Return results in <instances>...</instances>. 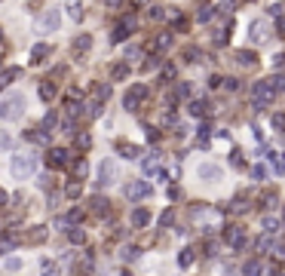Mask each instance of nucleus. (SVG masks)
<instances>
[{
  "instance_id": "58836bf2",
  "label": "nucleus",
  "mask_w": 285,
  "mask_h": 276,
  "mask_svg": "<svg viewBox=\"0 0 285 276\" xmlns=\"http://www.w3.org/2000/svg\"><path fill=\"white\" fill-rule=\"evenodd\" d=\"M261 206H264V209H276V206H279V197H276V190H270V194L264 197V203H261Z\"/></svg>"
},
{
  "instance_id": "c756f323",
  "label": "nucleus",
  "mask_w": 285,
  "mask_h": 276,
  "mask_svg": "<svg viewBox=\"0 0 285 276\" xmlns=\"http://www.w3.org/2000/svg\"><path fill=\"white\" fill-rule=\"evenodd\" d=\"M25 138H28V141H40V144H46V141H49V132H37V129H28V132H25Z\"/></svg>"
},
{
  "instance_id": "5fc2aeb1",
  "label": "nucleus",
  "mask_w": 285,
  "mask_h": 276,
  "mask_svg": "<svg viewBox=\"0 0 285 276\" xmlns=\"http://www.w3.org/2000/svg\"><path fill=\"white\" fill-rule=\"evenodd\" d=\"M230 163H233V166H243V154H239V151H233V154H230Z\"/></svg>"
},
{
  "instance_id": "cd10ccee",
  "label": "nucleus",
  "mask_w": 285,
  "mask_h": 276,
  "mask_svg": "<svg viewBox=\"0 0 285 276\" xmlns=\"http://www.w3.org/2000/svg\"><path fill=\"white\" fill-rule=\"evenodd\" d=\"M68 240H71L74 246H83V243H86V230H83V227H68Z\"/></svg>"
},
{
  "instance_id": "864d4df0",
  "label": "nucleus",
  "mask_w": 285,
  "mask_h": 276,
  "mask_svg": "<svg viewBox=\"0 0 285 276\" xmlns=\"http://www.w3.org/2000/svg\"><path fill=\"white\" fill-rule=\"evenodd\" d=\"M178 95L187 98V95H190V83H181V86H178Z\"/></svg>"
},
{
  "instance_id": "c85d7f7f",
  "label": "nucleus",
  "mask_w": 285,
  "mask_h": 276,
  "mask_svg": "<svg viewBox=\"0 0 285 276\" xmlns=\"http://www.w3.org/2000/svg\"><path fill=\"white\" fill-rule=\"evenodd\" d=\"M190 117H206V101L203 98H196V101H190Z\"/></svg>"
},
{
  "instance_id": "69168bd1",
  "label": "nucleus",
  "mask_w": 285,
  "mask_h": 276,
  "mask_svg": "<svg viewBox=\"0 0 285 276\" xmlns=\"http://www.w3.org/2000/svg\"><path fill=\"white\" fill-rule=\"evenodd\" d=\"M0 40H3V28H0Z\"/></svg>"
},
{
  "instance_id": "f8f14e48",
  "label": "nucleus",
  "mask_w": 285,
  "mask_h": 276,
  "mask_svg": "<svg viewBox=\"0 0 285 276\" xmlns=\"http://www.w3.org/2000/svg\"><path fill=\"white\" fill-rule=\"evenodd\" d=\"M71 49H74V55H77V58H83V55L92 49V34H80V37L74 40V46H71Z\"/></svg>"
},
{
  "instance_id": "6e6d98bb",
  "label": "nucleus",
  "mask_w": 285,
  "mask_h": 276,
  "mask_svg": "<svg viewBox=\"0 0 285 276\" xmlns=\"http://www.w3.org/2000/svg\"><path fill=\"white\" fill-rule=\"evenodd\" d=\"M209 132H212V126H200V141H206V138H209Z\"/></svg>"
},
{
  "instance_id": "5701e85b",
  "label": "nucleus",
  "mask_w": 285,
  "mask_h": 276,
  "mask_svg": "<svg viewBox=\"0 0 285 276\" xmlns=\"http://www.w3.org/2000/svg\"><path fill=\"white\" fill-rule=\"evenodd\" d=\"M12 249H15V237H12V233H0V258L9 255Z\"/></svg>"
},
{
  "instance_id": "49530a36",
  "label": "nucleus",
  "mask_w": 285,
  "mask_h": 276,
  "mask_svg": "<svg viewBox=\"0 0 285 276\" xmlns=\"http://www.w3.org/2000/svg\"><path fill=\"white\" fill-rule=\"evenodd\" d=\"M169 43H172V34H160V37H157V46H160V49H166Z\"/></svg>"
},
{
  "instance_id": "de8ad7c7",
  "label": "nucleus",
  "mask_w": 285,
  "mask_h": 276,
  "mask_svg": "<svg viewBox=\"0 0 285 276\" xmlns=\"http://www.w3.org/2000/svg\"><path fill=\"white\" fill-rule=\"evenodd\" d=\"M101 114V101L95 98V101H89V117H98Z\"/></svg>"
},
{
  "instance_id": "c03bdc74",
  "label": "nucleus",
  "mask_w": 285,
  "mask_h": 276,
  "mask_svg": "<svg viewBox=\"0 0 285 276\" xmlns=\"http://www.w3.org/2000/svg\"><path fill=\"white\" fill-rule=\"evenodd\" d=\"M196 58H200V49H196V46L184 49V61H196Z\"/></svg>"
},
{
  "instance_id": "f3484780",
  "label": "nucleus",
  "mask_w": 285,
  "mask_h": 276,
  "mask_svg": "<svg viewBox=\"0 0 285 276\" xmlns=\"http://www.w3.org/2000/svg\"><path fill=\"white\" fill-rule=\"evenodd\" d=\"M117 151H120V154H123L126 160H138V157H141V151H138L135 144H129V141H123V138L117 141Z\"/></svg>"
},
{
  "instance_id": "680f3d73",
  "label": "nucleus",
  "mask_w": 285,
  "mask_h": 276,
  "mask_svg": "<svg viewBox=\"0 0 285 276\" xmlns=\"http://www.w3.org/2000/svg\"><path fill=\"white\" fill-rule=\"evenodd\" d=\"M0 147H9V138H6L3 132H0Z\"/></svg>"
},
{
  "instance_id": "9d476101",
  "label": "nucleus",
  "mask_w": 285,
  "mask_h": 276,
  "mask_svg": "<svg viewBox=\"0 0 285 276\" xmlns=\"http://www.w3.org/2000/svg\"><path fill=\"white\" fill-rule=\"evenodd\" d=\"M126 197L135 203V200H144V197H150V184L147 181H129L126 184Z\"/></svg>"
},
{
  "instance_id": "393cba45",
  "label": "nucleus",
  "mask_w": 285,
  "mask_h": 276,
  "mask_svg": "<svg viewBox=\"0 0 285 276\" xmlns=\"http://www.w3.org/2000/svg\"><path fill=\"white\" fill-rule=\"evenodd\" d=\"M111 77H114V80H126V77H129V61H117V65L111 68Z\"/></svg>"
},
{
  "instance_id": "8fccbe9b",
  "label": "nucleus",
  "mask_w": 285,
  "mask_h": 276,
  "mask_svg": "<svg viewBox=\"0 0 285 276\" xmlns=\"http://www.w3.org/2000/svg\"><path fill=\"white\" fill-rule=\"evenodd\" d=\"M6 270H21V261L18 258H6Z\"/></svg>"
},
{
  "instance_id": "1a4fd4ad",
  "label": "nucleus",
  "mask_w": 285,
  "mask_h": 276,
  "mask_svg": "<svg viewBox=\"0 0 285 276\" xmlns=\"http://www.w3.org/2000/svg\"><path fill=\"white\" fill-rule=\"evenodd\" d=\"M114 181H117V166H114V160H101V166H98V184L107 187V184H114Z\"/></svg>"
},
{
  "instance_id": "e433bc0d",
  "label": "nucleus",
  "mask_w": 285,
  "mask_h": 276,
  "mask_svg": "<svg viewBox=\"0 0 285 276\" xmlns=\"http://www.w3.org/2000/svg\"><path fill=\"white\" fill-rule=\"evenodd\" d=\"M77 147H80V151H89V147H92V138H89V132H80V135H77Z\"/></svg>"
},
{
  "instance_id": "13d9d810",
  "label": "nucleus",
  "mask_w": 285,
  "mask_h": 276,
  "mask_svg": "<svg viewBox=\"0 0 285 276\" xmlns=\"http://www.w3.org/2000/svg\"><path fill=\"white\" fill-rule=\"evenodd\" d=\"M276 172H285V157H276Z\"/></svg>"
},
{
  "instance_id": "bf43d9fd",
  "label": "nucleus",
  "mask_w": 285,
  "mask_h": 276,
  "mask_svg": "<svg viewBox=\"0 0 285 276\" xmlns=\"http://www.w3.org/2000/svg\"><path fill=\"white\" fill-rule=\"evenodd\" d=\"M120 3H123V0H104V6H111V9H117Z\"/></svg>"
},
{
  "instance_id": "79ce46f5",
  "label": "nucleus",
  "mask_w": 285,
  "mask_h": 276,
  "mask_svg": "<svg viewBox=\"0 0 285 276\" xmlns=\"http://www.w3.org/2000/svg\"><path fill=\"white\" fill-rule=\"evenodd\" d=\"M252 178L255 181H267V169L264 166H252Z\"/></svg>"
},
{
  "instance_id": "f704fd0d",
  "label": "nucleus",
  "mask_w": 285,
  "mask_h": 276,
  "mask_svg": "<svg viewBox=\"0 0 285 276\" xmlns=\"http://www.w3.org/2000/svg\"><path fill=\"white\" fill-rule=\"evenodd\" d=\"M107 95H111V83H98V86H95V98H98V101H104Z\"/></svg>"
},
{
  "instance_id": "f03ea898",
  "label": "nucleus",
  "mask_w": 285,
  "mask_h": 276,
  "mask_svg": "<svg viewBox=\"0 0 285 276\" xmlns=\"http://www.w3.org/2000/svg\"><path fill=\"white\" fill-rule=\"evenodd\" d=\"M276 95H279V89H276L273 77H270V80H258V83H255V104H258V108L273 104V101H276Z\"/></svg>"
},
{
  "instance_id": "473e14b6",
  "label": "nucleus",
  "mask_w": 285,
  "mask_h": 276,
  "mask_svg": "<svg viewBox=\"0 0 285 276\" xmlns=\"http://www.w3.org/2000/svg\"><path fill=\"white\" fill-rule=\"evenodd\" d=\"M80 114H83V101H71L68 104V120H77Z\"/></svg>"
},
{
  "instance_id": "4c0bfd02",
  "label": "nucleus",
  "mask_w": 285,
  "mask_h": 276,
  "mask_svg": "<svg viewBox=\"0 0 285 276\" xmlns=\"http://www.w3.org/2000/svg\"><path fill=\"white\" fill-rule=\"evenodd\" d=\"M64 197H68V200H77V197H80V181H71V184L64 187Z\"/></svg>"
},
{
  "instance_id": "412c9836",
  "label": "nucleus",
  "mask_w": 285,
  "mask_h": 276,
  "mask_svg": "<svg viewBox=\"0 0 285 276\" xmlns=\"http://www.w3.org/2000/svg\"><path fill=\"white\" fill-rule=\"evenodd\" d=\"M37 92H40V98H43V101H52V98H55V92H58V89H55V83H49V80H43V83H40V89H37Z\"/></svg>"
},
{
  "instance_id": "7ed1b4c3",
  "label": "nucleus",
  "mask_w": 285,
  "mask_h": 276,
  "mask_svg": "<svg viewBox=\"0 0 285 276\" xmlns=\"http://www.w3.org/2000/svg\"><path fill=\"white\" fill-rule=\"evenodd\" d=\"M21 114H25V95H18V92L0 104V117L3 120H18Z\"/></svg>"
},
{
  "instance_id": "a878e982",
  "label": "nucleus",
  "mask_w": 285,
  "mask_h": 276,
  "mask_svg": "<svg viewBox=\"0 0 285 276\" xmlns=\"http://www.w3.org/2000/svg\"><path fill=\"white\" fill-rule=\"evenodd\" d=\"M61 221H64L68 227H77V224L83 221V209H68V215H64Z\"/></svg>"
},
{
  "instance_id": "bb28decb",
  "label": "nucleus",
  "mask_w": 285,
  "mask_h": 276,
  "mask_svg": "<svg viewBox=\"0 0 285 276\" xmlns=\"http://www.w3.org/2000/svg\"><path fill=\"white\" fill-rule=\"evenodd\" d=\"M261 230H264V237H273V233H279V221L267 215V218L261 221Z\"/></svg>"
},
{
  "instance_id": "0e129e2a",
  "label": "nucleus",
  "mask_w": 285,
  "mask_h": 276,
  "mask_svg": "<svg viewBox=\"0 0 285 276\" xmlns=\"http://www.w3.org/2000/svg\"><path fill=\"white\" fill-rule=\"evenodd\" d=\"M270 276H282V270H279V267H276V270H273V273H270Z\"/></svg>"
},
{
  "instance_id": "6e6552de",
  "label": "nucleus",
  "mask_w": 285,
  "mask_h": 276,
  "mask_svg": "<svg viewBox=\"0 0 285 276\" xmlns=\"http://www.w3.org/2000/svg\"><path fill=\"white\" fill-rule=\"evenodd\" d=\"M196 172H200V178H203L206 184H218V181L224 178V169H221L218 163H203Z\"/></svg>"
},
{
  "instance_id": "423d86ee",
  "label": "nucleus",
  "mask_w": 285,
  "mask_h": 276,
  "mask_svg": "<svg viewBox=\"0 0 285 276\" xmlns=\"http://www.w3.org/2000/svg\"><path fill=\"white\" fill-rule=\"evenodd\" d=\"M224 243H227L230 249L246 246V227H243V224H227V227H224Z\"/></svg>"
},
{
  "instance_id": "a18cd8bd",
  "label": "nucleus",
  "mask_w": 285,
  "mask_h": 276,
  "mask_svg": "<svg viewBox=\"0 0 285 276\" xmlns=\"http://www.w3.org/2000/svg\"><path fill=\"white\" fill-rule=\"evenodd\" d=\"M273 261H276V264L285 261V246H276V249H273Z\"/></svg>"
},
{
  "instance_id": "72a5a7b5",
  "label": "nucleus",
  "mask_w": 285,
  "mask_h": 276,
  "mask_svg": "<svg viewBox=\"0 0 285 276\" xmlns=\"http://www.w3.org/2000/svg\"><path fill=\"white\" fill-rule=\"evenodd\" d=\"M172 224H175V209H166L160 215V227H172Z\"/></svg>"
},
{
  "instance_id": "7c9ffc66",
  "label": "nucleus",
  "mask_w": 285,
  "mask_h": 276,
  "mask_svg": "<svg viewBox=\"0 0 285 276\" xmlns=\"http://www.w3.org/2000/svg\"><path fill=\"white\" fill-rule=\"evenodd\" d=\"M25 240H28V243H43V240H46V227H34V230H28Z\"/></svg>"
},
{
  "instance_id": "b1692460",
  "label": "nucleus",
  "mask_w": 285,
  "mask_h": 276,
  "mask_svg": "<svg viewBox=\"0 0 285 276\" xmlns=\"http://www.w3.org/2000/svg\"><path fill=\"white\" fill-rule=\"evenodd\" d=\"M68 15H71L74 22H83V15H86V12H83V3H80V0H71V3H68Z\"/></svg>"
},
{
  "instance_id": "aec40b11",
  "label": "nucleus",
  "mask_w": 285,
  "mask_h": 276,
  "mask_svg": "<svg viewBox=\"0 0 285 276\" xmlns=\"http://www.w3.org/2000/svg\"><path fill=\"white\" fill-rule=\"evenodd\" d=\"M15 77H21V68H6V71H0V92H3Z\"/></svg>"
},
{
  "instance_id": "0eeeda50",
  "label": "nucleus",
  "mask_w": 285,
  "mask_h": 276,
  "mask_svg": "<svg viewBox=\"0 0 285 276\" xmlns=\"http://www.w3.org/2000/svg\"><path fill=\"white\" fill-rule=\"evenodd\" d=\"M132 31H135V18H132V15L120 18V25H117V28L111 31V43H123V40H126V37H129Z\"/></svg>"
},
{
  "instance_id": "20e7f679",
  "label": "nucleus",
  "mask_w": 285,
  "mask_h": 276,
  "mask_svg": "<svg viewBox=\"0 0 285 276\" xmlns=\"http://www.w3.org/2000/svg\"><path fill=\"white\" fill-rule=\"evenodd\" d=\"M144 98H147V86H144V83L129 86V89H126V95H123V108H126V111H138Z\"/></svg>"
},
{
  "instance_id": "4468645a",
  "label": "nucleus",
  "mask_w": 285,
  "mask_h": 276,
  "mask_svg": "<svg viewBox=\"0 0 285 276\" xmlns=\"http://www.w3.org/2000/svg\"><path fill=\"white\" fill-rule=\"evenodd\" d=\"M89 212H92V215H101V218H104V215L111 212V203H107L104 197H92V200H89Z\"/></svg>"
},
{
  "instance_id": "f257e3e1",
  "label": "nucleus",
  "mask_w": 285,
  "mask_h": 276,
  "mask_svg": "<svg viewBox=\"0 0 285 276\" xmlns=\"http://www.w3.org/2000/svg\"><path fill=\"white\" fill-rule=\"evenodd\" d=\"M9 172H12L15 181L34 178V172H37V154H12V160H9Z\"/></svg>"
},
{
  "instance_id": "052dcab7",
  "label": "nucleus",
  "mask_w": 285,
  "mask_h": 276,
  "mask_svg": "<svg viewBox=\"0 0 285 276\" xmlns=\"http://www.w3.org/2000/svg\"><path fill=\"white\" fill-rule=\"evenodd\" d=\"M6 200H9V197H6V190H3V187H0V209H3V206H6Z\"/></svg>"
},
{
  "instance_id": "e2e57ef3",
  "label": "nucleus",
  "mask_w": 285,
  "mask_h": 276,
  "mask_svg": "<svg viewBox=\"0 0 285 276\" xmlns=\"http://www.w3.org/2000/svg\"><path fill=\"white\" fill-rule=\"evenodd\" d=\"M276 31H279V34H282V37H285V18H282V22H279V28H276Z\"/></svg>"
},
{
  "instance_id": "39448f33",
  "label": "nucleus",
  "mask_w": 285,
  "mask_h": 276,
  "mask_svg": "<svg viewBox=\"0 0 285 276\" xmlns=\"http://www.w3.org/2000/svg\"><path fill=\"white\" fill-rule=\"evenodd\" d=\"M58 25H61V12L58 9H46L37 18V34H52V31H58Z\"/></svg>"
},
{
  "instance_id": "dca6fc26",
  "label": "nucleus",
  "mask_w": 285,
  "mask_h": 276,
  "mask_svg": "<svg viewBox=\"0 0 285 276\" xmlns=\"http://www.w3.org/2000/svg\"><path fill=\"white\" fill-rule=\"evenodd\" d=\"M141 169H144V175H150V178H160V172H163L157 157H144V160H141Z\"/></svg>"
},
{
  "instance_id": "ea45409f",
  "label": "nucleus",
  "mask_w": 285,
  "mask_h": 276,
  "mask_svg": "<svg viewBox=\"0 0 285 276\" xmlns=\"http://www.w3.org/2000/svg\"><path fill=\"white\" fill-rule=\"evenodd\" d=\"M40 270H43V276H58V267H55L52 261H43V264H40Z\"/></svg>"
},
{
  "instance_id": "ddd939ff",
  "label": "nucleus",
  "mask_w": 285,
  "mask_h": 276,
  "mask_svg": "<svg viewBox=\"0 0 285 276\" xmlns=\"http://www.w3.org/2000/svg\"><path fill=\"white\" fill-rule=\"evenodd\" d=\"M49 52H52L49 43H37V46L31 49V65H43V61L49 58Z\"/></svg>"
},
{
  "instance_id": "2eb2a0df",
  "label": "nucleus",
  "mask_w": 285,
  "mask_h": 276,
  "mask_svg": "<svg viewBox=\"0 0 285 276\" xmlns=\"http://www.w3.org/2000/svg\"><path fill=\"white\" fill-rule=\"evenodd\" d=\"M233 61H236L239 68H255V65H258V55H255V52H249V49H243V52H236V55H233Z\"/></svg>"
},
{
  "instance_id": "4d7b16f0",
  "label": "nucleus",
  "mask_w": 285,
  "mask_h": 276,
  "mask_svg": "<svg viewBox=\"0 0 285 276\" xmlns=\"http://www.w3.org/2000/svg\"><path fill=\"white\" fill-rule=\"evenodd\" d=\"M224 86H227V89H230V92H236V89H239V80H227V83H224Z\"/></svg>"
},
{
  "instance_id": "09e8293b",
  "label": "nucleus",
  "mask_w": 285,
  "mask_h": 276,
  "mask_svg": "<svg viewBox=\"0 0 285 276\" xmlns=\"http://www.w3.org/2000/svg\"><path fill=\"white\" fill-rule=\"evenodd\" d=\"M74 172H77V178H83V175H86V163L77 160V163H74Z\"/></svg>"
},
{
  "instance_id": "6ab92c4d",
  "label": "nucleus",
  "mask_w": 285,
  "mask_h": 276,
  "mask_svg": "<svg viewBox=\"0 0 285 276\" xmlns=\"http://www.w3.org/2000/svg\"><path fill=\"white\" fill-rule=\"evenodd\" d=\"M147 224H150V212H147V209H135V212H132V227L141 230V227H147Z\"/></svg>"
},
{
  "instance_id": "a211bd4d",
  "label": "nucleus",
  "mask_w": 285,
  "mask_h": 276,
  "mask_svg": "<svg viewBox=\"0 0 285 276\" xmlns=\"http://www.w3.org/2000/svg\"><path fill=\"white\" fill-rule=\"evenodd\" d=\"M249 37H252V43H264V40L270 37V34H267V25H264V22H255V25H252V34H249Z\"/></svg>"
},
{
  "instance_id": "3c124183",
  "label": "nucleus",
  "mask_w": 285,
  "mask_h": 276,
  "mask_svg": "<svg viewBox=\"0 0 285 276\" xmlns=\"http://www.w3.org/2000/svg\"><path fill=\"white\" fill-rule=\"evenodd\" d=\"M285 126V114H273V129H282Z\"/></svg>"
},
{
  "instance_id": "37998d69",
  "label": "nucleus",
  "mask_w": 285,
  "mask_h": 276,
  "mask_svg": "<svg viewBox=\"0 0 285 276\" xmlns=\"http://www.w3.org/2000/svg\"><path fill=\"white\" fill-rule=\"evenodd\" d=\"M212 15H215V9H212V6H203V9H200V15H196V18H200V22H209V18H212Z\"/></svg>"
},
{
  "instance_id": "c9c22d12",
  "label": "nucleus",
  "mask_w": 285,
  "mask_h": 276,
  "mask_svg": "<svg viewBox=\"0 0 285 276\" xmlns=\"http://www.w3.org/2000/svg\"><path fill=\"white\" fill-rule=\"evenodd\" d=\"M55 126H58V117H55V114H46V117H43V132H52Z\"/></svg>"
},
{
  "instance_id": "603ef678",
  "label": "nucleus",
  "mask_w": 285,
  "mask_h": 276,
  "mask_svg": "<svg viewBox=\"0 0 285 276\" xmlns=\"http://www.w3.org/2000/svg\"><path fill=\"white\" fill-rule=\"evenodd\" d=\"M138 255H141V252H138V249H126V252H123V258H126V261H135V258H138Z\"/></svg>"
},
{
  "instance_id": "9b49d317",
  "label": "nucleus",
  "mask_w": 285,
  "mask_h": 276,
  "mask_svg": "<svg viewBox=\"0 0 285 276\" xmlns=\"http://www.w3.org/2000/svg\"><path fill=\"white\" fill-rule=\"evenodd\" d=\"M46 166H49V169H64V166H68V151H64V147H52V151L46 154Z\"/></svg>"
},
{
  "instance_id": "2f4dec72",
  "label": "nucleus",
  "mask_w": 285,
  "mask_h": 276,
  "mask_svg": "<svg viewBox=\"0 0 285 276\" xmlns=\"http://www.w3.org/2000/svg\"><path fill=\"white\" fill-rule=\"evenodd\" d=\"M193 261H196V255H193V249H184V252L178 255V264H181V267H190Z\"/></svg>"
},
{
  "instance_id": "4be33fe9",
  "label": "nucleus",
  "mask_w": 285,
  "mask_h": 276,
  "mask_svg": "<svg viewBox=\"0 0 285 276\" xmlns=\"http://www.w3.org/2000/svg\"><path fill=\"white\" fill-rule=\"evenodd\" d=\"M264 273V267H261V258H252V261H246V267H243V276H261Z\"/></svg>"
},
{
  "instance_id": "a19ab883",
  "label": "nucleus",
  "mask_w": 285,
  "mask_h": 276,
  "mask_svg": "<svg viewBox=\"0 0 285 276\" xmlns=\"http://www.w3.org/2000/svg\"><path fill=\"white\" fill-rule=\"evenodd\" d=\"M160 77L169 83V80H175V65H163V71H160Z\"/></svg>"
}]
</instances>
